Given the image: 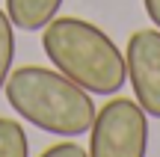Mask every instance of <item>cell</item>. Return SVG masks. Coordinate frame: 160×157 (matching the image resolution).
<instances>
[{
  "instance_id": "cell-5",
  "label": "cell",
  "mask_w": 160,
  "mask_h": 157,
  "mask_svg": "<svg viewBox=\"0 0 160 157\" xmlns=\"http://www.w3.org/2000/svg\"><path fill=\"white\" fill-rule=\"evenodd\" d=\"M65 0H6V15L12 27L24 33H39L57 18Z\"/></svg>"
},
{
  "instance_id": "cell-3",
  "label": "cell",
  "mask_w": 160,
  "mask_h": 157,
  "mask_svg": "<svg viewBox=\"0 0 160 157\" xmlns=\"http://www.w3.org/2000/svg\"><path fill=\"white\" fill-rule=\"evenodd\" d=\"M89 157H148V113L131 98H113L95 113Z\"/></svg>"
},
{
  "instance_id": "cell-8",
  "label": "cell",
  "mask_w": 160,
  "mask_h": 157,
  "mask_svg": "<svg viewBox=\"0 0 160 157\" xmlns=\"http://www.w3.org/2000/svg\"><path fill=\"white\" fill-rule=\"evenodd\" d=\"M39 157H89V151H86V148H80L77 142L65 140V142H57V145L45 148Z\"/></svg>"
},
{
  "instance_id": "cell-9",
  "label": "cell",
  "mask_w": 160,
  "mask_h": 157,
  "mask_svg": "<svg viewBox=\"0 0 160 157\" xmlns=\"http://www.w3.org/2000/svg\"><path fill=\"white\" fill-rule=\"evenodd\" d=\"M142 6H145V15H148V21L160 30V0H142Z\"/></svg>"
},
{
  "instance_id": "cell-6",
  "label": "cell",
  "mask_w": 160,
  "mask_h": 157,
  "mask_svg": "<svg viewBox=\"0 0 160 157\" xmlns=\"http://www.w3.org/2000/svg\"><path fill=\"white\" fill-rule=\"evenodd\" d=\"M0 157H30V142L27 130L21 122L0 116Z\"/></svg>"
},
{
  "instance_id": "cell-2",
  "label": "cell",
  "mask_w": 160,
  "mask_h": 157,
  "mask_svg": "<svg viewBox=\"0 0 160 157\" xmlns=\"http://www.w3.org/2000/svg\"><path fill=\"white\" fill-rule=\"evenodd\" d=\"M42 47L53 68L89 95H116L128 83L125 53L92 21L57 15L42 30Z\"/></svg>"
},
{
  "instance_id": "cell-1",
  "label": "cell",
  "mask_w": 160,
  "mask_h": 157,
  "mask_svg": "<svg viewBox=\"0 0 160 157\" xmlns=\"http://www.w3.org/2000/svg\"><path fill=\"white\" fill-rule=\"evenodd\" d=\"M3 92L9 107L24 122L65 140L89 134L92 119L98 113L86 89L68 80L62 71L45 65H21L9 71Z\"/></svg>"
},
{
  "instance_id": "cell-4",
  "label": "cell",
  "mask_w": 160,
  "mask_h": 157,
  "mask_svg": "<svg viewBox=\"0 0 160 157\" xmlns=\"http://www.w3.org/2000/svg\"><path fill=\"white\" fill-rule=\"evenodd\" d=\"M128 83L133 89V101L148 113L151 119H160V30H137L128 39L125 51Z\"/></svg>"
},
{
  "instance_id": "cell-7",
  "label": "cell",
  "mask_w": 160,
  "mask_h": 157,
  "mask_svg": "<svg viewBox=\"0 0 160 157\" xmlns=\"http://www.w3.org/2000/svg\"><path fill=\"white\" fill-rule=\"evenodd\" d=\"M12 62H15V27H12L6 9H0V92L6 86Z\"/></svg>"
}]
</instances>
